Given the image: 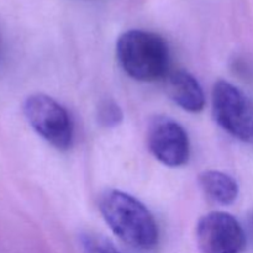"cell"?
Instances as JSON below:
<instances>
[{"mask_svg":"<svg viewBox=\"0 0 253 253\" xmlns=\"http://www.w3.org/2000/svg\"><path fill=\"white\" fill-rule=\"evenodd\" d=\"M199 184L208 198L222 205H230L239 197V185L230 175L207 170L199 175Z\"/></svg>","mask_w":253,"mask_h":253,"instance_id":"obj_8","label":"cell"},{"mask_svg":"<svg viewBox=\"0 0 253 253\" xmlns=\"http://www.w3.org/2000/svg\"><path fill=\"white\" fill-rule=\"evenodd\" d=\"M99 209L111 231L125 244L151 250L158 242V227L150 210L132 195L108 189L101 194Z\"/></svg>","mask_w":253,"mask_h":253,"instance_id":"obj_1","label":"cell"},{"mask_svg":"<svg viewBox=\"0 0 253 253\" xmlns=\"http://www.w3.org/2000/svg\"><path fill=\"white\" fill-rule=\"evenodd\" d=\"M123 111L120 106L111 100H105L100 104L98 111V119L105 127H115L123 121Z\"/></svg>","mask_w":253,"mask_h":253,"instance_id":"obj_9","label":"cell"},{"mask_svg":"<svg viewBox=\"0 0 253 253\" xmlns=\"http://www.w3.org/2000/svg\"><path fill=\"white\" fill-rule=\"evenodd\" d=\"M116 57L124 71L141 82H153L165 77L169 64L165 40L145 30L124 32L116 42Z\"/></svg>","mask_w":253,"mask_h":253,"instance_id":"obj_2","label":"cell"},{"mask_svg":"<svg viewBox=\"0 0 253 253\" xmlns=\"http://www.w3.org/2000/svg\"><path fill=\"white\" fill-rule=\"evenodd\" d=\"M82 244L85 253H120L109 240L100 235H84Z\"/></svg>","mask_w":253,"mask_h":253,"instance_id":"obj_10","label":"cell"},{"mask_svg":"<svg viewBox=\"0 0 253 253\" xmlns=\"http://www.w3.org/2000/svg\"><path fill=\"white\" fill-rule=\"evenodd\" d=\"M215 120L235 138L253 142V101L239 88L219 81L212 89Z\"/></svg>","mask_w":253,"mask_h":253,"instance_id":"obj_4","label":"cell"},{"mask_svg":"<svg viewBox=\"0 0 253 253\" xmlns=\"http://www.w3.org/2000/svg\"><path fill=\"white\" fill-rule=\"evenodd\" d=\"M166 90L177 105L189 113H199L205 106V95L198 79L187 71H174L167 77Z\"/></svg>","mask_w":253,"mask_h":253,"instance_id":"obj_7","label":"cell"},{"mask_svg":"<svg viewBox=\"0 0 253 253\" xmlns=\"http://www.w3.org/2000/svg\"><path fill=\"white\" fill-rule=\"evenodd\" d=\"M27 123L57 150H68L73 143V123L68 111L46 94H32L22 105Z\"/></svg>","mask_w":253,"mask_h":253,"instance_id":"obj_3","label":"cell"},{"mask_svg":"<svg viewBox=\"0 0 253 253\" xmlns=\"http://www.w3.org/2000/svg\"><path fill=\"white\" fill-rule=\"evenodd\" d=\"M2 57V41H1V36H0V61H1Z\"/></svg>","mask_w":253,"mask_h":253,"instance_id":"obj_11","label":"cell"},{"mask_svg":"<svg viewBox=\"0 0 253 253\" xmlns=\"http://www.w3.org/2000/svg\"><path fill=\"white\" fill-rule=\"evenodd\" d=\"M251 222H252V227H253V216H252V219H251Z\"/></svg>","mask_w":253,"mask_h":253,"instance_id":"obj_12","label":"cell"},{"mask_svg":"<svg viewBox=\"0 0 253 253\" xmlns=\"http://www.w3.org/2000/svg\"><path fill=\"white\" fill-rule=\"evenodd\" d=\"M147 145L151 153L167 167H180L189 160L188 133L180 124L166 116H157L150 123Z\"/></svg>","mask_w":253,"mask_h":253,"instance_id":"obj_6","label":"cell"},{"mask_svg":"<svg viewBox=\"0 0 253 253\" xmlns=\"http://www.w3.org/2000/svg\"><path fill=\"white\" fill-rule=\"evenodd\" d=\"M197 244L203 253H244L247 240L232 215L214 211L198 221Z\"/></svg>","mask_w":253,"mask_h":253,"instance_id":"obj_5","label":"cell"}]
</instances>
